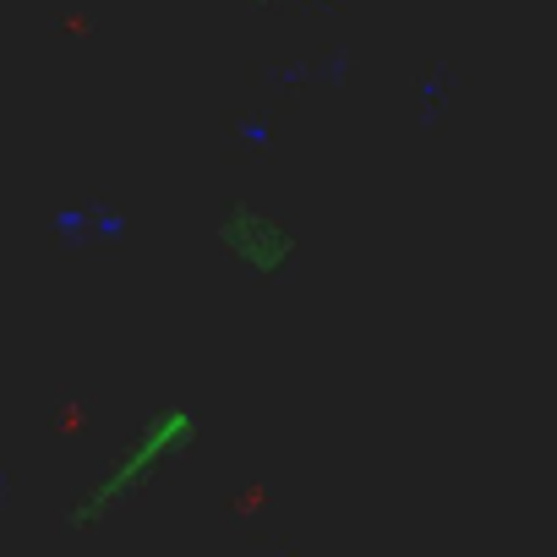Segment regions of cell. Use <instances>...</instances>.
I'll list each match as a JSON object with an SVG mask.
<instances>
[{
  "instance_id": "obj_1",
  "label": "cell",
  "mask_w": 557,
  "mask_h": 557,
  "mask_svg": "<svg viewBox=\"0 0 557 557\" xmlns=\"http://www.w3.org/2000/svg\"><path fill=\"white\" fill-rule=\"evenodd\" d=\"M186 443H191V416H186V410H164V416H153V421L132 437V448H126V454H121L94 486H88V497L77 503L72 519H77V524H94V519L110 513L121 497H132V492H137V486H143V481H148L175 448H186Z\"/></svg>"
},
{
  "instance_id": "obj_2",
  "label": "cell",
  "mask_w": 557,
  "mask_h": 557,
  "mask_svg": "<svg viewBox=\"0 0 557 557\" xmlns=\"http://www.w3.org/2000/svg\"><path fill=\"white\" fill-rule=\"evenodd\" d=\"M230 230H246V246H230L246 268H278L290 251H296V235L278 224L273 213H257V208H235L230 219H224Z\"/></svg>"
},
{
  "instance_id": "obj_3",
  "label": "cell",
  "mask_w": 557,
  "mask_h": 557,
  "mask_svg": "<svg viewBox=\"0 0 557 557\" xmlns=\"http://www.w3.org/2000/svg\"><path fill=\"white\" fill-rule=\"evenodd\" d=\"M0 492H7V486H0Z\"/></svg>"
}]
</instances>
